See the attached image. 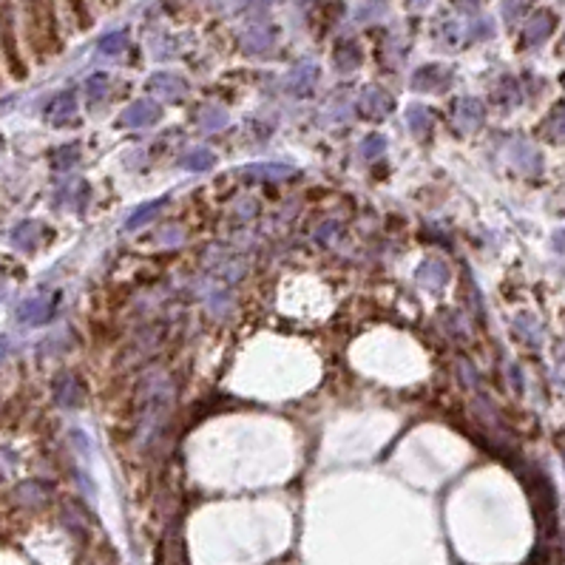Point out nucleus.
Wrapping results in <instances>:
<instances>
[{
    "mask_svg": "<svg viewBox=\"0 0 565 565\" xmlns=\"http://www.w3.org/2000/svg\"><path fill=\"white\" fill-rule=\"evenodd\" d=\"M210 162H214V154H207V151H194V154L185 156V165H187V168H194V171L207 168Z\"/></svg>",
    "mask_w": 565,
    "mask_h": 565,
    "instance_id": "obj_1",
    "label": "nucleus"
},
{
    "mask_svg": "<svg viewBox=\"0 0 565 565\" xmlns=\"http://www.w3.org/2000/svg\"><path fill=\"white\" fill-rule=\"evenodd\" d=\"M156 207H159V202H156V205H148V207L143 210V214H134V216H131V222H128V227H136V225H145V222H148V219H151V216L156 214Z\"/></svg>",
    "mask_w": 565,
    "mask_h": 565,
    "instance_id": "obj_2",
    "label": "nucleus"
}]
</instances>
